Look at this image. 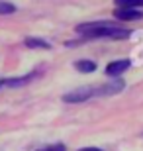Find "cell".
<instances>
[{
  "mask_svg": "<svg viewBox=\"0 0 143 151\" xmlns=\"http://www.w3.org/2000/svg\"><path fill=\"white\" fill-rule=\"evenodd\" d=\"M78 35H83V39H114V41H120V39H127L133 34L132 29L127 28H120L116 24L108 22V20H96V22H84L78 24L75 28Z\"/></svg>",
  "mask_w": 143,
  "mask_h": 151,
  "instance_id": "cell-1",
  "label": "cell"
},
{
  "mask_svg": "<svg viewBox=\"0 0 143 151\" xmlns=\"http://www.w3.org/2000/svg\"><path fill=\"white\" fill-rule=\"evenodd\" d=\"M94 96H96V86H78V88L63 94V100L67 104H77V102H86Z\"/></svg>",
  "mask_w": 143,
  "mask_h": 151,
  "instance_id": "cell-2",
  "label": "cell"
},
{
  "mask_svg": "<svg viewBox=\"0 0 143 151\" xmlns=\"http://www.w3.org/2000/svg\"><path fill=\"white\" fill-rule=\"evenodd\" d=\"M126 86V83L121 81V78H116L112 83H106V84H100L96 86V98H102V96H114L118 92H121Z\"/></svg>",
  "mask_w": 143,
  "mask_h": 151,
  "instance_id": "cell-3",
  "label": "cell"
},
{
  "mask_svg": "<svg viewBox=\"0 0 143 151\" xmlns=\"http://www.w3.org/2000/svg\"><path fill=\"white\" fill-rule=\"evenodd\" d=\"M129 67H132V61H129V59H118V61H112V63L106 65L104 73L108 75V77H120V75H124Z\"/></svg>",
  "mask_w": 143,
  "mask_h": 151,
  "instance_id": "cell-4",
  "label": "cell"
},
{
  "mask_svg": "<svg viewBox=\"0 0 143 151\" xmlns=\"http://www.w3.org/2000/svg\"><path fill=\"white\" fill-rule=\"evenodd\" d=\"M114 18L120 22H133V20H141L143 10H135V8H116Z\"/></svg>",
  "mask_w": 143,
  "mask_h": 151,
  "instance_id": "cell-5",
  "label": "cell"
},
{
  "mask_svg": "<svg viewBox=\"0 0 143 151\" xmlns=\"http://www.w3.org/2000/svg\"><path fill=\"white\" fill-rule=\"evenodd\" d=\"M24 45L28 49H51V43L45 41L43 37H33V35H28L24 39Z\"/></svg>",
  "mask_w": 143,
  "mask_h": 151,
  "instance_id": "cell-6",
  "label": "cell"
},
{
  "mask_svg": "<svg viewBox=\"0 0 143 151\" xmlns=\"http://www.w3.org/2000/svg\"><path fill=\"white\" fill-rule=\"evenodd\" d=\"M35 77H37V73H28V75H24V77L6 78V81H2V84H4V86H10V88H14V86H22V84H26V83H32Z\"/></svg>",
  "mask_w": 143,
  "mask_h": 151,
  "instance_id": "cell-7",
  "label": "cell"
},
{
  "mask_svg": "<svg viewBox=\"0 0 143 151\" xmlns=\"http://www.w3.org/2000/svg\"><path fill=\"white\" fill-rule=\"evenodd\" d=\"M73 67L77 69L78 73L88 75V73H94V71H96V63H94L92 59H78V61L73 63Z\"/></svg>",
  "mask_w": 143,
  "mask_h": 151,
  "instance_id": "cell-8",
  "label": "cell"
},
{
  "mask_svg": "<svg viewBox=\"0 0 143 151\" xmlns=\"http://www.w3.org/2000/svg\"><path fill=\"white\" fill-rule=\"evenodd\" d=\"M116 8H135V10H141L143 8V0H114Z\"/></svg>",
  "mask_w": 143,
  "mask_h": 151,
  "instance_id": "cell-9",
  "label": "cell"
},
{
  "mask_svg": "<svg viewBox=\"0 0 143 151\" xmlns=\"http://www.w3.org/2000/svg\"><path fill=\"white\" fill-rule=\"evenodd\" d=\"M16 12V6L12 4V2H0V14L4 16V14H14Z\"/></svg>",
  "mask_w": 143,
  "mask_h": 151,
  "instance_id": "cell-10",
  "label": "cell"
},
{
  "mask_svg": "<svg viewBox=\"0 0 143 151\" xmlns=\"http://www.w3.org/2000/svg\"><path fill=\"white\" fill-rule=\"evenodd\" d=\"M35 151H67L65 143H53V145H45V147H39Z\"/></svg>",
  "mask_w": 143,
  "mask_h": 151,
  "instance_id": "cell-11",
  "label": "cell"
},
{
  "mask_svg": "<svg viewBox=\"0 0 143 151\" xmlns=\"http://www.w3.org/2000/svg\"><path fill=\"white\" fill-rule=\"evenodd\" d=\"M78 151H102L100 147H92V145H88V147H80Z\"/></svg>",
  "mask_w": 143,
  "mask_h": 151,
  "instance_id": "cell-12",
  "label": "cell"
},
{
  "mask_svg": "<svg viewBox=\"0 0 143 151\" xmlns=\"http://www.w3.org/2000/svg\"><path fill=\"white\" fill-rule=\"evenodd\" d=\"M0 86H2V81H0Z\"/></svg>",
  "mask_w": 143,
  "mask_h": 151,
  "instance_id": "cell-13",
  "label": "cell"
}]
</instances>
